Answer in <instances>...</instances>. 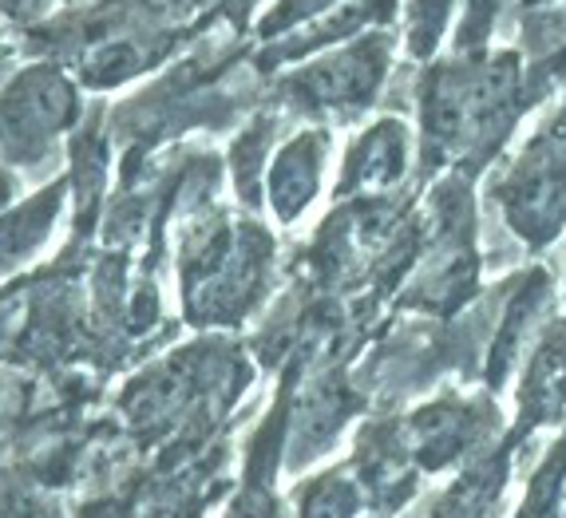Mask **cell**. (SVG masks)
<instances>
[{
	"mask_svg": "<svg viewBox=\"0 0 566 518\" xmlns=\"http://www.w3.org/2000/svg\"><path fill=\"white\" fill-rule=\"evenodd\" d=\"M520 107V60L475 52L432 67L420 87V139L432 159L480 151L503 139Z\"/></svg>",
	"mask_w": 566,
	"mask_h": 518,
	"instance_id": "1",
	"label": "cell"
},
{
	"mask_svg": "<svg viewBox=\"0 0 566 518\" xmlns=\"http://www.w3.org/2000/svg\"><path fill=\"white\" fill-rule=\"evenodd\" d=\"M270 237L262 226H218L190 242L182 262V302L190 320L227 325L254 305L262 289Z\"/></svg>",
	"mask_w": 566,
	"mask_h": 518,
	"instance_id": "2",
	"label": "cell"
},
{
	"mask_svg": "<svg viewBox=\"0 0 566 518\" xmlns=\"http://www.w3.org/2000/svg\"><path fill=\"white\" fill-rule=\"evenodd\" d=\"M397 40L388 29H373L345 44H333L302 60L285 80V92L297 107L317 115H357L377 104L380 87L392 72Z\"/></svg>",
	"mask_w": 566,
	"mask_h": 518,
	"instance_id": "3",
	"label": "cell"
},
{
	"mask_svg": "<svg viewBox=\"0 0 566 518\" xmlns=\"http://www.w3.org/2000/svg\"><path fill=\"white\" fill-rule=\"evenodd\" d=\"M500 207L507 226L527 245H547L566 226V119L558 115L551 127L523 147L500 182Z\"/></svg>",
	"mask_w": 566,
	"mask_h": 518,
	"instance_id": "4",
	"label": "cell"
},
{
	"mask_svg": "<svg viewBox=\"0 0 566 518\" xmlns=\"http://www.w3.org/2000/svg\"><path fill=\"white\" fill-rule=\"evenodd\" d=\"M80 92L56 64H29L0 84V151L9 159L40 155L76 123Z\"/></svg>",
	"mask_w": 566,
	"mask_h": 518,
	"instance_id": "5",
	"label": "cell"
},
{
	"mask_svg": "<svg viewBox=\"0 0 566 518\" xmlns=\"http://www.w3.org/2000/svg\"><path fill=\"white\" fill-rule=\"evenodd\" d=\"M333 139L325 127H305L274 147V159L265 170V199L277 222H297L313 199L322 194L325 170H329Z\"/></svg>",
	"mask_w": 566,
	"mask_h": 518,
	"instance_id": "6",
	"label": "cell"
},
{
	"mask_svg": "<svg viewBox=\"0 0 566 518\" xmlns=\"http://www.w3.org/2000/svg\"><path fill=\"white\" fill-rule=\"evenodd\" d=\"M408 162H412V131L397 115L368 123L365 131L353 139L340 162L337 194L353 199V194H385L397 182H405Z\"/></svg>",
	"mask_w": 566,
	"mask_h": 518,
	"instance_id": "7",
	"label": "cell"
},
{
	"mask_svg": "<svg viewBox=\"0 0 566 518\" xmlns=\"http://www.w3.org/2000/svg\"><path fill=\"white\" fill-rule=\"evenodd\" d=\"M392 9H400V0H345L333 12H325L322 20L305 24L302 32L277 40V44L265 47L262 64L277 67V64H302V60L317 56L325 47L345 44L353 36H365L373 29H385L392 20Z\"/></svg>",
	"mask_w": 566,
	"mask_h": 518,
	"instance_id": "8",
	"label": "cell"
},
{
	"mask_svg": "<svg viewBox=\"0 0 566 518\" xmlns=\"http://www.w3.org/2000/svg\"><path fill=\"white\" fill-rule=\"evenodd\" d=\"M151 64L155 52L139 36H107L84 52V60H80V84L107 92V87H119L127 80L143 76Z\"/></svg>",
	"mask_w": 566,
	"mask_h": 518,
	"instance_id": "9",
	"label": "cell"
},
{
	"mask_svg": "<svg viewBox=\"0 0 566 518\" xmlns=\"http://www.w3.org/2000/svg\"><path fill=\"white\" fill-rule=\"evenodd\" d=\"M460 17V0H405V47L408 56L432 60L448 29Z\"/></svg>",
	"mask_w": 566,
	"mask_h": 518,
	"instance_id": "10",
	"label": "cell"
},
{
	"mask_svg": "<svg viewBox=\"0 0 566 518\" xmlns=\"http://www.w3.org/2000/svg\"><path fill=\"white\" fill-rule=\"evenodd\" d=\"M337 4H345V0H274V4L262 12V20H258V40L277 44V40L293 36V32H302L313 20H322L325 12H333Z\"/></svg>",
	"mask_w": 566,
	"mask_h": 518,
	"instance_id": "11",
	"label": "cell"
},
{
	"mask_svg": "<svg viewBox=\"0 0 566 518\" xmlns=\"http://www.w3.org/2000/svg\"><path fill=\"white\" fill-rule=\"evenodd\" d=\"M360 510V490L345 475H325L302 490V518H353Z\"/></svg>",
	"mask_w": 566,
	"mask_h": 518,
	"instance_id": "12",
	"label": "cell"
},
{
	"mask_svg": "<svg viewBox=\"0 0 566 518\" xmlns=\"http://www.w3.org/2000/svg\"><path fill=\"white\" fill-rule=\"evenodd\" d=\"M503 0H460V20H455V52L460 56H475L491 40L495 24H500Z\"/></svg>",
	"mask_w": 566,
	"mask_h": 518,
	"instance_id": "13",
	"label": "cell"
},
{
	"mask_svg": "<svg viewBox=\"0 0 566 518\" xmlns=\"http://www.w3.org/2000/svg\"><path fill=\"white\" fill-rule=\"evenodd\" d=\"M270 159H274V151H270V127H265V123H254L250 131H242V139H238V147H234L238 190H242V194H250V199H254L258 179H265Z\"/></svg>",
	"mask_w": 566,
	"mask_h": 518,
	"instance_id": "14",
	"label": "cell"
},
{
	"mask_svg": "<svg viewBox=\"0 0 566 518\" xmlns=\"http://www.w3.org/2000/svg\"><path fill=\"white\" fill-rule=\"evenodd\" d=\"M9 199H12V175H4V170H0V210L9 207Z\"/></svg>",
	"mask_w": 566,
	"mask_h": 518,
	"instance_id": "15",
	"label": "cell"
},
{
	"mask_svg": "<svg viewBox=\"0 0 566 518\" xmlns=\"http://www.w3.org/2000/svg\"><path fill=\"white\" fill-rule=\"evenodd\" d=\"M4 67H9V44L0 40V80H4Z\"/></svg>",
	"mask_w": 566,
	"mask_h": 518,
	"instance_id": "16",
	"label": "cell"
}]
</instances>
